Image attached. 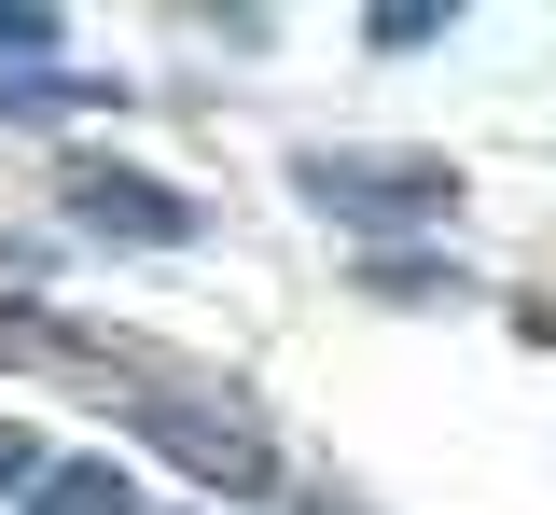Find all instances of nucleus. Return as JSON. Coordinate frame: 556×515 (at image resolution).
<instances>
[{"instance_id": "nucleus-1", "label": "nucleus", "mask_w": 556, "mask_h": 515, "mask_svg": "<svg viewBox=\"0 0 556 515\" xmlns=\"http://www.w3.org/2000/svg\"><path fill=\"white\" fill-rule=\"evenodd\" d=\"M139 445H167L195 488H223V502H265L278 488V460L251 418H208V404H181V390H139Z\"/></svg>"}, {"instance_id": "nucleus-2", "label": "nucleus", "mask_w": 556, "mask_h": 515, "mask_svg": "<svg viewBox=\"0 0 556 515\" xmlns=\"http://www.w3.org/2000/svg\"><path fill=\"white\" fill-rule=\"evenodd\" d=\"M56 196H70L84 237H126V251H181V237H195V196H167L153 167H112V153H70Z\"/></svg>"}, {"instance_id": "nucleus-3", "label": "nucleus", "mask_w": 556, "mask_h": 515, "mask_svg": "<svg viewBox=\"0 0 556 515\" xmlns=\"http://www.w3.org/2000/svg\"><path fill=\"white\" fill-rule=\"evenodd\" d=\"M292 196H320V210H459L445 167H362V153H292Z\"/></svg>"}, {"instance_id": "nucleus-4", "label": "nucleus", "mask_w": 556, "mask_h": 515, "mask_svg": "<svg viewBox=\"0 0 556 515\" xmlns=\"http://www.w3.org/2000/svg\"><path fill=\"white\" fill-rule=\"evenodd\" d=\"M28 515H139V474H112V460H42Z\"/></svg>"}, {"instance_id": "nucleus-5", "label": "nucleus", "mask_w": 556, "mask_h": 515, "mask_svg": "<svg viewBox=\"0 0 556 515\" xmlns=\"http://www.w3.org/2000/svg\"><path fill=\"white\" fill-rule=\"evenodd\" d=\"M56 42H70V14H42V0H0V56H28V71H42Z\"/></svg>"}, {"instance_id": "nucleus-6", "label": "nucleus", "mask_w": 556, "mask_h": 515, "mask_svg": "<svg viewBox=\"0 0 556 515\" xmlns=\"http://www.w3.org/2000/svg\"><path fill=\"white\" fill-rule=\"evenodd\" d=\"M362 28H376V42H390V56H404V42H431V28H445V14H431V0H376V14H362Z\"/></svg>"}, {"instance_id": "nucleus-7", "label": "nucleus", "mask_w": 556, "mask_h": 515, "mask_svg": "<svg viewBox=\"0 0 556 515\" xmlns=\"http://www.w3.org/2000/svg\"><path fill=\"white\" fill-rule=\"evenodd\" d=\"M0 488H42V432L28 418H0Z\"/></svg>"}, {"instance_id": "nucleus-8", "label": "nucleus", "mask_w": 556, "mask_h": 515, "mask_svg": "<svg viewBox=\"0 0 556 515\" xmlns=\"http://www.w3.org/2000/svg\"><path fill=\"white\" fill-rule=\"evenodd\" d=\"M529 335H543V349H556V293H543V306H529Z\"/></svg>"}]
</instances>
